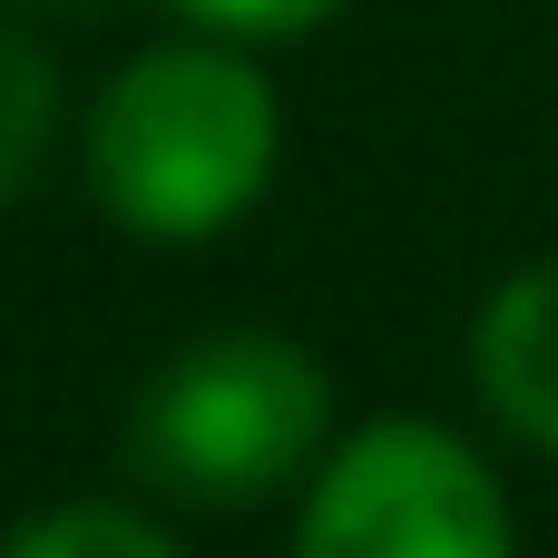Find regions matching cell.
I'll list each match as a JSON object with an SVG mask.
<instances>
[{
    "mask_svg": "<svg viewBox=\"0 0 558 558\" xmlns=\"http://www.w3.org/2000/svg\"><path fill=\"white\" fill-rule=\"evenodd\" d=\"M284 157V108L265 69L226 39L137 49L88 108V186L137 235H216L235 226Z\"/></svg>",
    "mask_w": 558,
    "mask_h": 558,
    "instance_id": "1",
    "label": "cell"
},
{
    "mask_svg": "<svg viewBox=\"0 0 558 558\" xmlns=\"http://www.w3.org/2000/svg\"><path fill=\"white\" fill-rule=\"evenodd\" d=\"M333 432V383L294 333H206L128 412V461L196 510L284 490Z\"/></svg>",
    "mask_w": 558,
    "mask_h": 558,
    "instance_id": "2",
    "label": "cell"
},
{
    "mask_svg": "<svg viewBox=\"0 0 558 558\" xmlns=\"http://www.w3.org/2000/svg\"><path fill=\"white\" fill-rule=\"evenodd\" d=\"M294 558H520V539L471 441L441 422H373L324 461Z\"/></svg>",
    "mask_w": 558,
    "mask_h": 558,
    "instance_id": "3",
    "label": "cell"
},
{
    "mask_svg": "<svg viewBox=\"0 0 558 558\" xmlns=\"http://www.w3.org/2000/svg\"><path fill=\"white\" fill-rule=\"evenodd\" d=\"M471 373H481V402H490L520 441L558 451V265L510 275V284L481 304Z\"/></svg>",
    "mask_w": 558,
    "mask_h": 558,
    "instance_id": "4",
    "label": "cell"
},
{
    "mask_svg": "<svg viewBox=\"0 0 558 558\" xmlns=\"http://www.w3.org/2000/svg\"><path fill=\"white\" fill-rule=\"evenodd\" d=\"M49 128H59V69L29 29H0V206L29 186Z\"/></svg>",
    "mask_w": 558,
    "mask_h": 558,
    "instance_id": "5",
    "label": "cell"
},
{
    "mask_svg": "<svg viewBox=\"0 0 558 558\" xmlns=\"http://www.w3.org/2000/svg\"><path fill=\"white\" fill-rule=\"evenodd\" d=\"M0 558H177L167 530H147L137 510H108V500H78V510H49L29 530H10Z\"/></svg>",
    "mask_w": 558,
    "mask_h": 558,
    "instance_id": "6",
    "label": "cell"
},
{
    "mask_svg": "<svg viewBox=\"0 0 558 558\" xmlns=\"http://www.w3.org/2000/svg\"><path fill=\"white\" fill-rule=\"evenodd\" d=\"M167 10H186V20H206L216 39H294V29H314V20H333L343 0H167Z\"/></svg>",
    "mask_w": 558,
    "mask_h": 558,
    "instance_id": "7",
    "label": "cell"
}]
</instances>
